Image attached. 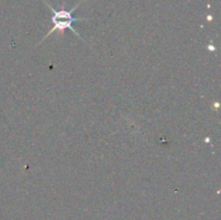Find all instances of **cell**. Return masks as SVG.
<instances>
[{
  "label": "cell",
  "mask_w": 221,
  "mask_h": 220,
  "mask_svg": "<svg viewBox=\"0 0 221 220\" xmlns=\"http://www.w3.org/2000/svg\"><path fill=\"white\" fill-rule=\"evenodd\" d=\"M42 1L46 3V5H48V8L54 13L53 17H52V22H53L54 27L48 32V34H46V37L42 39V41H44L46 38L49 37V36H51L52 34H53V32H55V31H58L60 35H63L66 29H70L75 36H77V37H79L80 39H82V38L80 37V35H79V32L77 31V30H75V28H73V26H72V23H75V22L87 21V19H83V17H75V16L72 15L73 12H75V11L78 9L79 5L81 4V2H79L77 5H75V7H73V8L71 9L70 11H67V10H65L64 7H63L60 10H55V9H54L52 5H50L48 2H46V0H42ZM42 41H40V42H39V44H40Z\"/></svg>",
  "instance_id": "6da1fadb"
}]
</instances>
